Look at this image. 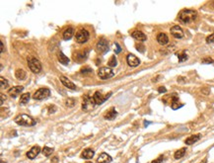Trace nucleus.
<instances>
[{
  "instance_id": "nucleus-18",
  "label": "nucleus",
  "mask_w": 214,
  "mask_h": 163,
  "mask_svg": "<svg viewBox=\"0 0 214 163\" xmlns=\"http://www.w3.org/2000/svg\"><path fill=\"white\" fill-rule=\"evenodd\" d=\"M112 157L109 156L108 153L106 152H103L99 155L98 159H97V163H111L112 162Z\"/></svg>"
},
{
  "instance_id": "nucleus-31",
  "label": "nucleus",
  "mask_w": 214,
  "mask_h": 163,
  "mask_svg": "<svg viewBox=\"0 0 214 163\" xmlns=\"http://www.w3.org/2000/svg\"><path fill=\"white\" fill-rule=\"evenodd\" d=\"M53 150H54L53 148H51V147H48V146H45L43 149H41V152H43V154L45 155V156H49V155L53 152Z\"/></svg>"
},
{
  "instance_id": "nucleus-35",
  "label": "nucleus",
  "mask_w": 214,
  "mask_h": 163,
  "mask_svg": "<svg viewBox=\"0 0 214 163\" xmlns=\"http://www.w3.org/2000/svg\"><path fill=\"white\" fill-rule=\"evenodd\" d=\"M164 161V155H160V156L158 157L157 159H155V160H153L151 163H162Z\"/></svg>"
},
{
  "instance_id": "nucleus-45",
  "label": "nucleus",
  "mask_w": 214,
  "mask_h": 163,
  "mask_svg": "<svg viewBox=\"0 0 214 163\" xmlns=\"http://www.w3.org/2000/svg\"><path fill=\"white\" fill-rule=\"evenodd\" d=\"M199 163H207V159H204V160H202V161L201 162H199Z\"/></svg>"
},
{
  "instance_id": "nucleus-6",
  "label": "nucleus",
  "mask_w": 214,
  "mask_h": 163,
  "mask_svg": "<svg viewBox=\"0 0 214 163\" xmlns=\"http://www.w3.org/2000/svg\"><path fill=\"white\" fill-rule=\"evenodd\" d=\"M49 95H51V90L48 88H40L35 92L33 98L35 100H45L49 97Z\"/></svg>"
},
{
  "instance_id": "nucleus-27",
  "label": "nucleus",
  "mask_w": 214,
  "mask_h": 163,
  "mask_svg": "<svg viewBox=\"0 0 214 163\" xmlns=\"http://www.w3.org/2000/svg\"><path fill=\"white\" fill-rule=\"evenodd\" d=\"M30 98H31L30 93H25V94H23L20 98V104L21 105H26L29 101H30Z\"/></svg>"
},
{
  "instance_id": "nucleus-28",
  "label": "nucleus",
  "mask_w": 214,
  "mask_h": 163,
  "mask_svg": "<svg viewBox=\"0 0 214 163\" xmlns=\"http://www.w3.org/2000/svg\"><path fill=\"white\" fill-rule=\"evenodd\" d=\"M177 56H178L180 63H182V61H186L187 59V53H186V51H180V53H177Z\"/></svg>"
},
{
  "instance_id": "nucleus-5",
  "label": "nucleus",
  "mask_w": 214,
  "mask_h": 163,
  "mask_svg": "<svg viewBox=\"0 0 214 163\" xmlns=\"http://www.w3.org/2000/svg\"><path fill=\"white\" fill-rule=\"evenodd\" d=\"M90 38V34L86 29H80L75 35V41L78 44H85L88 42Z\"/></svg>"
},
{
  "instance_id": "nucleus-40",
  "label": "nucleus",
  "mask_w": 214,
  "mask_h": 163,
  "mask_svg": "<svg viewBox=\"0 0 214 163\" xmlns=\"http://www.w3.org/2000/svg\"><path fill=\"white\" fill-rule=\"evenodd\" d=\"M4 100H6V96H5L3 93H1V105L4 103Z\"/></svg>"
},
{
  "instance_id": "nucleus-8",
  "label": "nucleus",
  "mask_w": 214,
  "mask_h": 163,
  "mask_svg": "<svg viewBox=\"0 0 214 163\" xmlns=\"http://www.w3.org/2000/svg\"><path fill=\"white\" fill-rule=\"evenodd\" d=\"M111 96H112V93L111 92L108 93V94H107L106 96H104V95L102 94L101 92L97 91V92H95V94L93 95V99H94V101H95V104L96 105H102L107 99H109V98L111 97Z\"/></svg>"
},
{
  "instance_id": "nucleus-13",
  "label": "nucleus",
  "mask_w": 214,
  "mask_h": 163,
  "mask_svg": "<svg viewBox=\"0 0 214 163\" xmlns=\"http://www.w3.org/2000/svg\"><path fill=\"white\" fill-rule=\"evenodd\" d=\"M59 79H60L61 83L63 84V86H65L66 88H68V89H71V90H76V85L73 83L72 81H70L67 77L61 75L60 77H59Z\"/></svg>"
},
{
  "instance_id": "nucleus-33",
  "label": "nucleus",
  "mask_w": 214,
  "mask_h": 163,
  "mask_svg": "<svg viewBox=\"0 0 214 163\" xmlns=\"http://www.w3.org/2000/svg\"><path fill=\"white\" fill-rule=\"evenodd\" d=\"M81 73L86 74V73H93V69L89 66H85L81 69Z\"/></svg>"
},
{
  "instance_id": "nucleus-21",
  "label": "nucleus",
  "mask_w": 214,
  "mask_h": 163,
  "mask_svg": "<svg viewBox=\"0 0 214 163\" xmlns=\"http://www.w3.org/2000/svg\"><path fill=\"white\" fill-rule=\"evenodd\" d=\"M157 42L160 44L161 46H165L169 43V38L165 33H160L157 36Z\"/></svg>"
},
{
  "instance_id": "nucleus-39",
  "label": "nucleus",
  "mask_w": 214,
  "mask_h": 163,
  "mask_svg": "<svg viewBox=\"0 0 214 163\" xmlns=\"http://www.w3.org/2000/svg\"><path fill=\"white\" fill-rule=\"evenodd\" d=\"M158 92H159V93H166V92H167V89H166L165 87L161 86V87H159V88H158Z\"/></svg>"
},
{
  "instance_id": "nucleus-4",
  "label": "nucleus",
  "mask_w": 214,
  "mask_h": 163,
  "mask_svg": "<svg viewBox=\"0 0 214 163\" xmlns=\"http://www.w3.org/2000/svg\"><path fill=\"white\" fill-rule=\"evenodd\" d=\"M114 75V72L111 67L103 66L98 70V76L102 80H108L109 78H112Z\"/></svg>"
},
{
  "instance_id": "nucleus-19",
  "label": "nucleus",
  "mask_w": 214,
  "mask_h": 163,
  "mask_svg": "<svg viewBox=\"0 0 214 163\" xmlns=\"http://www.w3.org/2000/svg\"><path fill=\"white\" fill-rule=\"evenodd\" d=\"M88 53H89V51H78V53H76L74 54V59L81 63V61L85 60V59L88 58Z\"/></svg>"
},
{
  "instance_id": "nucleus-29",
  "label": "nucleus",
  "mask_w": 214,
  "mask_h": 163,
  "mask_svg": "<svg viewBox=\"0 0 214 163\" xmlns=\"http://www.w3.org/2000/svg\"><path fill=\"white\" fill-rule=\"evenodd\" d=\"M116 64H117V59L116 58V56H112L108 61V65L109 67H114L116 66Z\"/></svg>"
},
{
  "instance_id": "nucleus-10",
  "label": "nucleus",
  "mask_w": 214,
  "mask_h": 163,
  "mask_svg": "<svg viewBox=\"0 0 214 163\" xmlns=\"http://www.w3.org/2000/svg\"><path fill=\"white\" fill-rule=\"evenodd\" d=\"M126 63L129 66L136 67L140 64V59L136 58L134 54L129 53V54H127V56H126Z\"/></svg>"
},
{
  "instance_id": "nucleus-34",
  "label": "nucleus",
  "mask_w": 214,
  "mask_h": 163,
  "mask_svg": "<svg viewBox=\"0 0 214 163\" xmlns=\"http://www.w3.org/2000/svg\"><path fill=\"white\" fill-rule=\"evenodd\" d=\"M206 43L207 44H213L214 43V33L211 34V35H209L207 38H206Z\"/></svg>"
},
{
  "instance_id": "nucleus-12",
  "label": "nucleus",
  "mask_w": 214,
  "mask_h": 163,
  "mask_svg": "<svg viewBox=\"0 0 214 163\" xmlns=\"http://www.w3.org/2000/svg\"><path fill=\"white\" fill-rule=\"evenodd\" d=\"M171 34L174 36L175 38H177V39H182V37H184V31H182V29L180 26L178 25H176V26H173V27L171 28Z\"/></svg>"
},
{
  "instance_id": "nucleus-3",
  "label": "nucleus",
  "mask_w": 214,
  "mask_h": 163,
  "mask_svg": "<svg viewBox=\"0 0 214 163\" xmlns=\"http://www.w3.org/2000/svg\"><path fill=\"white\" fill-rule=\"evenodd\" d=\"M28 66L33 73H40L41 70V63L39 59L35 58H28Z\"/></svg>"
},
{
  "instance_id": "nucleus-30",
  "label": "nucleus",
  "mask_w": 214,
  "mask_h": 163,
  "mask_svg": "<svg viewBox=\"0 0 214 163\" xmlns=\"http://www.w3.org/2000/svg\"><path fill=\"white\" fill-rule=\"evenodd\" d=\"M75 104H76V99H74V98H67L66 101H65V105L69 108L74 107Z\"/></svg>"
},
{
  "instance_id": "nucleus-43",
  "label": "nucleus",
  "mask_w": 214,
  "mask_h": 163,
  "mask_svg": "<svg viewBox=\"0 0 214 163\" xmlns=\"http://www.w3.org/2000/svg\"><path fill=\"white\" fill-rule=\"evenodd\" d=\"M57 161H58V158L55 156V157H53V159H51V163H56Z\"/></svg>"
},
{
  "instance_id": "nucleus-15",
  "label": "nucleus",
  "mask_w": 214,
  "mask_h": 163,
  "mask_svg": "<svg viewBox=\"0 0 214 163\" xmlns=\"http://www.w3.org/2000/svg\"><path fill=\"white\" fill-rule=\"evenodd\" d=\"M131 36L132 38H134L135 40L139 41V42H145L146 40H147V37H146V35L144 33H142L141 31H133V32L131 33Z\"/></svg>"
},
{
  "instance_id": "nucleus-36",
  "label": "nucleus",
  "mask_w": 214,
  "mask_h": 163,
  "mask_svg": "<svg viewBox=\"0 0 214 163\" xmlns=\"http://www.w3.org/2000/svg\"><path fill=\"white\" fill-rule=\"evenodd\" d=\"M55 111H56V107L54 105L48 106V114H53L55 113Z\"/></svg>"
},
{
  "instance_id": "nucleus-44",
  "label": "nucleus",
  "mask_w": 214,
  "mask_h": 163,
  "mask_svg": "<svg viewBox=\"0 0 214 163\" xmlns=\"http://www.w3.org/2000/svg\"><path fill=\"white\" fill-rule=\"evenodd\" d=\"M202 92H203V93L205 92V95H208V94H209V90H208V89H202Z\"/></svg>"
},
{
  "instance_id": "nucleus-2",
  "label": "nucleus",
  "mask_w": 214,
  "mask_h": 163,
  "mask_svg": "<svg viewBox=\"0 0 214 163\" xmlns=\"http://www.w3.org/2000/svg\"><path fill=\"white\" fill-rule=\"evenodd\" d=\"M15 123L20 126H33L36 125V122L34 120L32 117L23 114V115L18 116V117L15 119Z\"/></svg>"
},
{
  "instance_id": "nucleus-7",
  "label": "nucleus",
  "mask_w": 214,
  "mask_h": 163,
  "mask_svg": "<svg viewBox=\"0 0 214 163\" xmlns=\"http://www.w3.org/2000/svg\"><path fill=\"white\" fill-rule=\"evenodd\" d=\"M95 106V101L93 98H91L90 96L86 95L83 97V102H82V109L84 111H90L92 110Z\"/></svg>"
},
{
  "instance_id": "nucleus-17",
  "label": "nucleus",
  "mask_w": 214,
  "mask_h": 163,
  "mask_svg": "<svg viewBox=\"0 0 214 163\" xmlns=\"http://www.w3.org/2000/svg\"><path fill=\"white\" fill-rule=\"evenodd\" d=\"M200 138H201V134H200V133L192 134V136H189V138H187L186 141H185V143H186L187 145H192V144H194L196 141H199Z\"/></svg>"
},
{
  "instance_id": "nucleus-38",
  "label": "nucleus",
  "mask_w": 214,
  "mask_h": 163,
  "mask_svg": "<svg viewBox=\"0 0 214 163\" xmlns=\"http://www.w3.org/2000/svg\"><path fill=\"white\" fill-rule=\"evenodd\" d=\"M136 50L138 51H140V53H144V51H145V48H144V46H142V45H136Z\"/></svg>"
},
{
  "instance_id": "nucleus-23",
  "label": "nucleus",
  "mask_w": 214,
  "mask_h": 163,
  "mask_svg": "<svg viewBox=\"0 0 214 163\" xmlns=\"http://www.w3.org/2000/svg\"><path fill=\"white\" fill-rule=\"evenodd\" d=\"M57 59H58V61L61 64H63V65H68L69 63V58H67L66 56L63 53H59L57 54Z\"/></svg>"
},
{
  "instance_id": "nucleus-1",
  "label": "nucleus",
  "mask_w": 214,
  "mask_h": 163,
  "mask_svg": "<svg viewBox=\"0 0 214 163\" xmlns=\"http://www.w3.org/2000/svg\"><path fill=\"white\" fill-rule=\"evenodd\" d=\"M197 18V12L192 9H184L179 13V20L184 24H189L195 21Z\"/></svg>"
},
{
  "instance_id": "nucleus-32",
  "label": "nucleus",
  "mask_w": 214,
  "mask_h": 163,
  "mask_svg": "<svg viewBox=\"0 0 214 163\" xmlns=\"http://www.w3.org/2000/svg\"><path fill=\"white\" fill-rule=\"evenodd\" d=\"M0 85H1V88H7L8 87V81H7L6 79L4 78L3 76L0 77Z\"/></svg>"
},
{
  "instance_id": "nucleus-24",
  "label": "nucleus",
  "mask_w": 214,
  "mask_h": 163,
  "mask_svg": "<svg viewBox=\"0 0 214 163\" xmlns=\"http://www.w3.org/2000/svg\"><path fill=\"white\" fill-rule=\"evenodd\" d=\"M73 34H74V29L72 27H68L65 29V31L63 32V39L64 40H70L73 37Z\"/></svg>"
},
{
  "instance_id": "nucleus-42",
  "label": "nucleus",
  "mask_w": 214,
  "mask_h": 163,
  "mask_svg": "<svg viewBox=\"0 0 214 163\" xmlns=\"http://www.w3.org/2000/svg\"><path fill=\"white\" fill-rule=\"evenodd\" d=\"M0 45H1V51H0V53H4V45H3V43H2V42H0Z\"/></svg>"
},
{
  "instance_id": "nucleus-9",
  "label": "nucleus",
  "mask_w": 214,
  "mask_h": 163,
  "mask_svg": "<svg viewBox=\"0 0 214 163\" xmlns=\"http://www.w3.org/2000/svg\"><path fill=\"white\" fill-rule=\"evenodd\" d=\"M96 48H97V51L99 53H106L107 51H109V43L108 41L106 40V39L102 38L100 40L98 41L97 45H96Z\"/></svg>"
},
{
  "instance_id": "nucleus-41",
  "label": "nucleus",
  "mask_w": 214,
  "mask_h": 163,
  "mask_svg": "<svg viewBox=\"0 0 214 163\" xmlns=\"http://www.w3.org/2000/svg\"><path fill=\"white\" fill-rule=\"evenodd\" d=\"M116 53H121V46H119V44H116Z\"/></svg>"
},
{
  "instance_id": "nucleus-16",
  "label": "nucleus",
  "mask_w": 214,
  "mask_h": 163,
  "mask_svg": "<svg viewBox=\"0 0 214 163\" xmlns=\"http://www.w3.org/2000/svg\"><path fill=\"white\" fill-rule=\"evenodd\" d=\"M117 116V112L116 111V109L114 107H112L107 112L105 115H104V118H105V120H108V121H113L114 119L116 118Z\"/></svg>"
},
{
  "instance_id": "nucleus-14",
  "label": "nucleus",
  "mask_w": 214,
  "mask_h": 163,
  "mask_svg": "<svg viewBox=\"0 0 214 163\" xmlns=\"http://www.w3.org/2000/svg\"><path fill=\"white\" fill-rule=\"evenodd\" d=\"M23 90H24V86H14L8 89V94L12 98H16Z\"/></svg>"
},
{
  "instance_id": "nucleus-46",
  "label": "nucleus",
  "mask_w": 214,
  "mask_h": 163,
  "mask_svg": "<svg viewBox=\"0 0 214 163\" xmlns=\"http://www.w3.org/2000/svg\"><path fill=\"white\" fill-rule=\"evenodd\" d=\"M86 163H92V162H90V161H89V162H86Z\"/></svg>"
},
{
  "instance_id": "nucleus-37",
  "label": "nucleus",
  "mask_w": 214,
  "mask_h": 163,
  "mask_svg": "<svg viewBox=\"0 0 214 163\" xmlns=\"http://www.w3.org/2000/svg\"><path fill=\"white\" fill-rule=\"evenodd\" d=\"M214 60L210 58H205L202 59V63H213Z\"/></svg>"
},
{
  "instance_id": "nucleus-11",
  "label": "nucleus",
  "mask_w": 214,
  "mask_h": 163,
  "mask_svg": "<svg viewBox=\"0 0 214 163\" xmlns=\"http://www.w3.org/2000/svg\"><path fill=\"white\" fill-rule=\"evenodd\" d=\"M41 151V148L39 145H35L33 146L32 148L30 149L28 152H27V157L29 159H35L36 156H38L39 154H40V152Z\"/></svg>"
},
{
  "instance_id": "nucleus-26",
  "label": "nucleus",
  "mask_w": 214,
  "mask_h": 163,
  "mask_svg": "<svg viewBox=\"0 0 214 163\" xmlns=\"http://www.w3.org/2000/svg\"><path fill=\"white\" fill-rule=\"evenodd\" d=\"M186 151H187V148H185V147L179 149V150H177L176 152H175V154H174L175 159L178 160V159H181L182 157H184L185 154H186Z\"/></svg>"
},
{
  "instance_id": "nucleus-20",
  "label": "nucleus",
  "mask_w": 214,
  "mask_h": 163,
  "mask_svg": "<svg viewBox=\"0 0 214 163\" xmlns=\"http://www.w3.org/2000/svg\"><path fill=\"white\" fill-rule=\"evenodd\" d=\"M172 104H171V107L173 110H177V109L182 107V104H180V101H179V98L178 96L176 95V93H174L173 95H172V100H171Z\"/></svg>"
},
{
  "instance_id": "nucleus-25",
  "label": "nucleus",
  "mask_w": 214,
  "mask_h": 163,
  "mask_svg": "<svg viewBox=\"0 0 214 163\" xmlns=\"http://www.w3.org/2000/svg\"><path fill=\"white\" fill-rule=\"evenodd\" d=\"M15 76H16V78L18 80H25L26 77H27V73H26V71L23 70V69L18 68L16 69V71H15Z\"/></svg>"
},
{
  "instance_id": "nucleus-22",
  "label": "nucleus",
  "mask_w": 214,
  "mask_h": 163,
  "mask_svg": "<svg viewBox=\"0 0 214 163\" xmlns=\"http://www.w3.org/2000/svg\"><path fill=\"white\" fill-rule=\"evenodd\" d=\"M94 154H95V151H94L92 148H86L84 149V151L81 153V158L91 159V158H93Z\"/></svg>"
}]
</instances>
